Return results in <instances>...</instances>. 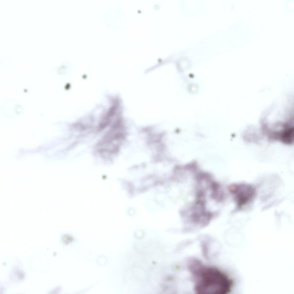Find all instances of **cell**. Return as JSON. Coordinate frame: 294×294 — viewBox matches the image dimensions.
<instances>
[{"label": "cell", "instance_id": "1", "mask_svg": "<svg viewBox=\"0 0 294 294\" xmlns=\"http://www.w3.org/2000/svg\"><path fill=\"white\" fill-rule=\"evenodd\" d=\"M188 267L198 294H227L231 292L234 282L227 274L216 267L204 264L193 258Z\"/></svg>", "mask_w": 294, "mask_h": 294}, {"label": "cell", "instance_id": "2", "mask_svg": "<svg viewBox=\"0 0 294 294\" xmlns=\"http://www.w3.org/2000/svg\"><path fill=\"white\" fill-rule=\"evenodd\" d=\"M230 192L234 195L238 208L242 209L251 204L256 196L255 187L245 183L234 184L229 187Z\"/></svg>", "mask_w": 294, "mask_h": 294}]
</instances>
